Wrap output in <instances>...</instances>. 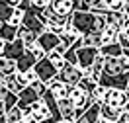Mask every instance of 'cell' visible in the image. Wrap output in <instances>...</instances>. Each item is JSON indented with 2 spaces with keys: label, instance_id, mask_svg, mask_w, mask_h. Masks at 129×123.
<instances>
[{
  "label": "cell",
  "instance_id": "ab89813d",
  "mask_svg": "<svg viewBox=\"0 0 129 123\" xmlns=\"http://www.w3.org/2000/svg\"><path fill=\"white\" fill-rule=\"evenodd\" d=\"M121 33H125V37H129V18H127V22L123 24V29H121Z\"/></svg>",
  "mask_w": 129,
  "mask_h": 123
},
{
  "label": "cell",
  "instance_id": "e0dca14e",
  "mask_svg": "<svg viewBox=\"0 0 129 123\" xmlns=\"http://www.w3.org/2000/svg\"><path fill=\"white\" fill-rule=\"evenodd\" d=\"M123 45H121L119 41H115V43H108V45H102L100 47V53L104 55V57H121L123 55Z\"/></svg>",
  "mask_w": 129,
  "mask_h": 123
},
{
  "label": "cell",
  "instance_id": "1f68e13d",
  "mask_svg": "<svg viewBox=\"0 0 129 123\" xmlns=\"http://www.w3.org/2000/svg\"><path fill=\"white\" fill-rule=\"evenodd\" d=\"M102 0H78V10H86V12H92V10L100 6Z\"/></svg>",
  "mask_w": 129,
  "mask_h": 123
},
{
  "label": "cell",
  "instance_id": "277c9868",
  "mask_svg": "<svg viewBox=\"0 0 129 123\" xmlns=\"http://www.w3.org/2000/svg\"><path fill=\"white\" fill-rule=\"evenodd\" d=\"M57 78L61 82H64V84H69V86H78L80 80L84 78V70H82L80 66L67 63V65L59 70V76H57Z\"/></svg>",
  "mask_w": 129,
  "mask_h": 123
},
{
  "label": "cell",
  "instance_id": "52a82bcc",
  "mask_svg": "<svg viewBox=\"0 0 129 123\" xmlns=\"http://www.w3.org/2000/svg\"><path fill=\"white\" fill-rule=\"evenodd\" d=\"M129 102V92L127 90H117V88H108V94H106L104 104L113 107H125V104Z\"/></svg>",
  "mask_w": 129,
  "mask_h": 123
},
{
  "label": "cell",
  "instance_id": "f6af8a7d",
  "mask_svg": "<svg viewBox=\"0 0 129 123\" xmlns=\"http://www.w3.org/2000/svg\"><path fill=\"white\" fill-rule=\"evenodd\" d=\"M61 123H63V121H61Z\"/></svg>",
  "mask_w": 129,
  "mask_h": 123
},
{
  "label": "cell",
  "instance_id": "484cf974",
  "mask_svg": "<svg viewBox=\"0 0 129 123\" xmlns=\"http://www.w3.org/2000/svg\"><path fill=\"white\" fill-rule=\"evenodd\" d=\"M14 14V6L10 4L8 0H0V20L2 22H8Z\"/></svg>",
  "mask_w": 129,
  "mask_h": 123
},
{
  "label": "cell",
  "instance_id": "8992f818",
  "mask_svg": "<svg viewBox=\"0 0 129 123\" xmlns=\"http://www.w3.org/2000/svg\"><path fill=\"white\" fill-rule=\"evenodd\" d=\"M100 84L106 88H117V90H127L129 74H100Z\"/></svg>",
  "mask_w": 129,
  "mask_h": 123
},
{
  "label": "cell",
  "instance_id": "ee69618b",
  "mask_svg": "<svg viewBox=\"0 0 129 123\" xmlns=\"http://www.w3.org/2000/svg\"><path fill=\"white\" fill-rule=\"evenodd\" d=\"M20 123H24V121H20Z\"/></svg>",
  "mask_w": 129,
  "mask_h": 123
},
{
  "label": "cell",
  "instance_id": "f35d334b",
  "mask_svg": "<svg viewBox=\"0 0 129 123\" xmlns=\"http://www.w3.org/2000/svg\"><path fill=\"white\" fill-rule=\"evenodd\" d=\"M2 113H6V106H4V96L0 94V115Z\"/></svg>",
  "mask_w": 129,
  "mask_h": 123
},
{
  "label": "cell",
  "instance_id": "f546056e",
  "mask_svg": "<svg viewBox=\"0 0 129 123\" xmlns=\"http://www.w3.org/2000/svg\"><path fill=\"white\" fill-rule=\"evenodd\" d=\"M27 51H29V53H31V55L37 59V61H41V59H45V57H47V51L43 49L39 43H33L31 47H27Z\"/></svg>",
  "mask_w": 129,
  "mask_h": 123
},
{
  "label": "cell",
  "instance_id": "e575fe53",
  "mask_svg": "<svg viewBox=\"0 0 129 123\" xmlns=\"http://www.w3.org/2000/svg\"><path fill=\"white\" fill-rule=\"evenodd\" d=\"M24 123H39V121H37L31 113H25V115H24Z\"/></svg>",
  "mask_w": 129,
  "mask_h": 123
},
{
  "label": "cell",
  "instance_id": "9c48e42d",
  "mask_svg": "<svg viewBox=\"0 0 129 123\" xmlns=\"http://www.w3.org/2000/svg\"><path fill=\"white\" fill-rule=\"evenodd\" d=\"M18 96H20V100H18V106L24 109V113H29V107H31V104H35L37 100H41V96H39L35 90H33L31 86L24 88V90L18 94Z\"/></svg>",
  "mask_w": 129,
  "mask_h": 123
},
{
  "label": "cell",
  "instance_id": "7c38bea8",
  "mask_svg": "<svg viewBox=\"0 0 129 123\" xmlns=\"http://www.w3.org/2000/svg\"><path fill=\"white\" fill-rule=\"evenodd\" d=\"M25 51H27V47H25V43L20 37L14 41H8L6 43V51H4V57L6 59H12V61H18V59L24 55Z\"/></svg>",
  "mask_w": 129,
  "mask_h": 123
},
{
  "label": "cell",
  "instance_id": "5b68a950",
  "mask_svg": "<svg viewBox=\"0 0 129 123\" xmlns=\"http://www.w3.org/2000/svg\"><path fill=\"white\" fill-rule=\"evenodd\" d=\"M33 70L37 72L39 80H43L45 84H49L51 80H55L57 76H59V68H57V66L53 65L47 57L41 59V61H37V65H35V68H33Z\"/></svg>",
  "mask_w": 129,
  "mask_h": 123
},
{
  "label": "cell",
  "instance_id": "6da1fadb",
  "mask_svg": "<svg viewBox=\"0 0 129 123\" xmlns=\"http://www.w3.org/2000/svg\"><path fill=\"white\" fill-rule=\"evenodd\" d=\"M69 24L73 25L80 35L96 31V14L94 12H86V10H76L73 16L69 18Z\"/></svg>",
  "mask_w": 129,
  "mask_h": 123
},
{
  "label": "cell",
  "instance_id": "d6a6232c",
  "mask_svg": "<svg viewBox=\"0 0 129 123\" xmlns=\"http://www.w3.org/2000/svg\"><path fill=\"white\" fill-rule=\"evenodd\" d=\"M29 2H31L33 8H37V10H45L47 6H51V0H29Z\"/></svg>",
  "mask_w": 129,
  "mask_h": 123
},
{
  "label": "cell",
  "instance_id": "4dcf8cb0",
  "mask_svg": "<svg viewBox=\"0 0 129 123\" xmlns=\"http://www.w3.org/2000/svg\"><path fill=\"white\" fill-rule=\"evenodd\" d=\"M18 100H20V96H18V94H14V92H6V96H4V106H6V111L18 106Z\"/></svg>",
  "mask_w": 129,
  "mask_h": 123
},
{
  "label": "cell",
  "instance_id": "2e32d148",
  "mask_svg": "<svg viewBox=\"0 0 129 123\" xmlns=\"http://www.w3.org/2000/svg\"><path fill=\"white\" fill-rule=\"evenodd\" d=\"M16 65H18V72H29V70H33L35 68V65H37V59L33 57L29 51H25L22 57L16 61Z\"/></svg>",
  "mask_w": 129,
  "mask_h": 123
},
{
  "label": "cell",
  "instance_id": "8d00e7d4",
  "mask_svg": "<svg viewBox=\"0 0 129 123\" xmlns=\"http://www.w3.org/2000/svg\"><path fill=\"white\" fill-rule=\"evenodd\" d=\"M117 123H129V113L123 109V113H121V117H119V121Z\"/></svg>",
  "mask_w": 129,
  "mask_h": 123
},
{
  "label": "cell",
  "instance_id": "603a6c76",
  "mask_svg": "<svg viewBox=\"0 0 129 123\" xmlns=\"http://www.w3.org/2000/svg\"><path fill=\"white\" fill-rule=\"evenodd\" d=\"M119 29L117 27H112V25H108L104 31H102V41H104V45H108V43H115L117 41V37H119Z\"/></svg>",
  "mask_w": 129,
  "mask_h": 123
},
{
  "label": "cell",
  "instance_id": "30bf717a",
  "mask_svg": "<svg viewBox=\"0 0 129 123\" xmlns=\"http://www.w3.org/2000/svg\"><path fill=\"white\" fill-rule=\"evenodd\" d=\"M37 43H39L41 47L47 51V55H49L51 51H55L57 47L61 45V35H59V33H53V31H49V29H47V31H43L39 37H37Z\"/></svg>",
  "mask_w": 129,
  "mask_h": 123
},
{
  "label": "cell",
  "instance_id": "60d3db41",
  "mask_svg": "<svg viewBox=\"0 0 129 123\" xmlns=\"http://www.w3.org/2000/svg\"><path fill=\"white\" fill-rule=\"evenodd\" d=\"M8 2L12 4V6H14V8H18V6H20V4L24 2V0H8Z\"/></svg>",
  "mask_w": 129,
  "mask_h": 123
},
{
  "label": "cell",
  "instance_id": "ac0fdd59",
  "mask_svg": "<svg viewBox=\"0 0 129 123\" xmlns=\"http://www.w3.org/2000/svg\"><path fill=\"white\" fill-rule=\"evenodd\" d=\"M121 113H123L121 107H113V106H108V104H102V117L108 119V121L117 123L119 117H121Z\"/></svg>",
  "mask_w": 129,
  "mask_h": 123
},
{
  "label": "cell",
  "instance_id": "5bb4252c",
  "mask_svg": "<svg viewBox=\"0 0 129 123\" xmlns=\"http://www.w3.org/2000/svg\"><path fill=\"white\" fill-rule=\"evenodd\" d=\"M47 88H49V92H51L57 100H61V98H69V94H71V88H73V86H69V84L61 82L59 78H55V80H51L47 84Z\"/></svg>",
  "mask_w": 129,
  "mask_h": 123
},
{
  "label": "cell",
  "instance_id": "8fae6325",
  "mask_svg": "<svg viewBox=\"0 0 129 123\" xmlns=\"http://www.w3.org/2000/svg\"><path fill=\"white\" fill-rule=\"evenodd\" d=\"M51 8L55 10V12H59L61 16L71 18L78 10V4L74 0H51Z\"/></svg>",
  "mask_w": 129,
  "mask_h": 123
},
{
  "label": "cell",
  "instance_id": "ffe728a7",
  "mask_svg": "<svg viewBox=\"0 0 129 123\" xmlns=\"http://www.w3.org/2000/svg\"><path fill=\"white\" fill-rule=\"evenodd\" d=\"M14 72H18L16 61L0 57V78H6V76H10V74H14Z\"/></svg>",
  "mask_w": 129,
  "mask_h": 123
},
{
  "label": "cell",
  "instance_id": "ba28073f",
  "mask_svg": "<svg viewBox=\"0 0 129 123\" xmlns=\"http://www.w3.org/2000/svg\"><path fill=\"white\" fill-rule=\"evenodd\" d=\"M4 82H6L8 92H14V94H20L24 88H27V86H29V82H27V78H25L24 72H14V74H10V76H6V78H4Z\"/></svg>",
  "mask_w": 129,
  "mask_h": 123
},
{
  "label": "cell",
  "instance_id": "9a60e30c",
  "mask_svg": "<svg viewBox=\"0 0 129 123\" xmlns=\"http://www.w3.org/2000/svg\"><path fill=\"white\" fill-rule=\"evenodd\" d=\"M57 104H59V111L63 115V119H78L76 107H74L71 98H61V100H57Z\"/></svg>",
  "mask_w": 129,
  "mask_h": 123
},
{
  "label": "cell",
  "instance_id": "7402d4cb",
  "mask_svg": "<svg viewBox=\"0 0 129 123\" xmlns=\"http://www.w3.org/2000/svg\"><path fill=\"white\" fill-rule=\"evenodd\" d=\"M18 37L25 43V47H31L33 43H37V37H39V35L33 33V31H29L25 25H20V27H18Z\"/></svg>",
  "mask_w": 129,
  "mask_h": 123
},
{
  "label": "cell",
  "instance_id": "b9f144b4",
  "mask_svg": "<svg viewBox=\"0 0 129 123\" xmlns=\"http://www.w3.org/2000/svg\"><path fill=\"white\" fill-rule=\"evenodd\" d=\"M0 123H8V119H6V113L0 115Z\"/></svg>",
  "mask_w": 129,
  "mask_h": 123
},
{
  "label": "cell",
  "instance_id": "7a4b0ae2",
  "mask_svg": "<svg viewBox=\"0 0 129 123\" xmlns=\"http://www.w3.org/2000/svg\"><path fill=\"white\" fill-rule=\"evenodd\" d=\"M41 20H43V24L47 25L49 31L59 33V35H61V33L64 31V27L69 25V18L61 16V14L55 12L51 6H47L45 10H41Z\"/></svg>",
  "mask_w": 129,
  "mask_h": 123
},
{
  "label": "cell",
  "instance_id": "83f0119b",
  "mask_svg": "<svg viewBox=\"0 0 129 123\" xmlns=\"http://www.w3.org/2000/svg\"><path fill=\"white\" fill-rule=\"evenodd\" d=\"M106 94H108V88L106 86H102V84H98L96 88L92 90V102H98V104H104V100H106Z\"/></svg>",
  "mask_w": 129,
  "mask_h": 123
},
{
  "label": "cell",
  "instance_id": "836d02e7",
  "mask_svg": "<svg viewBox=\"0 0 129 123\" xmlns=\"http://www.w3.org/2000/svg\"><path fill=\"white\" fill-rule=\"evenodd\" d=\"M25 78H27V82H29V84H33V82L39 80V76H37V72H35V70H29V72H25Z\"/></svg>",
  "mask_w": 129,
  "mask_h": 123
},
{
  "label": "cell",
  "instance_id": "74e56055",
  "mask_svg": "<svg viewBox=\"0 0 129 123\" xmlns=\"http://www.w3.org/2000/svg\"><path fill=\"white\" fill-rule=\"evenodd\" d=\"M6 43H8V41L0 39V57H4V51H6Z\"/></svg>",
  "mask_w": 129,
  "mask_h": 123
},
{
  "label": "cell",
  "instance_id": "d4e9b609",
  "mask_svg": "<svg viewBox=\"0 0 129 123\" xmlns=\"http://www.w3.org/2000/svg\"><path fill=\"white\" fill-rule=\"evenodd\" d=\"M6 119H8V123H20V121H24V109H22L20 106L8 109V111H6Z\"/></svg>",
  "mask_w": 129,
  "mask_h": 123
},
{
  "label": "cell",
  "instance_id": "f1b7e54d",
  "mask_svg": "<svg viewBox=\"0 0 129 123\" xmlns=\"http://www.w3.org/2000/svg\"><path fill=\"white\" fill-rule=\"evenodd\" d=\"M24 18H25V10L22 8H14V14H12V18L8 20V24L16 25V27H20V25L24 24Z\"/></svg>",
  "mask_w": 129,
  "mask_h": 123
},
{
  "label": "cell",
  "instance_id": "d590c367",
  "mask_svg": "<svg viewBox=\"0 0 129 123\" xmlns=\"http://www.w3.org/2000/svg\"><path fill=\"white\" fill-rule=\"evenodd\" d=\"M6 92H8V88H6V82H4V78H0V94H2V96H6Z\"/></svg>",
  "mask_w": 129,
  "mask_h": 123
},
{
  "label": "cell",
  "instance_id": "44dd1931",
  "mask_svg": "<svg viewBox=\"0 0 129 123\" xmlns=\"http://www.w3.org/2000/svg\"><path fill=\"white\" fill-rule=\"evenodd\" d=\"M82 39V45L84 47H102L104 45V41H102V33H98V31H92V33H86V35H82L80 37Z\"/></svg>",
  "mask_w": 129,
  "mask_h": 123
},
{
  "label": "cell",
  "instance_id": "cb8c5ba5",
  "mask_svg": "<svg viewBox=\"0 0 129 123\" xmlns=\"http://www.w3.org/2000/svg\"><path fill=\"white\" fill-rule=\"evenodd\" d=\"M47 59H49V61H51V63H53V65L57 66V68H59V70H61V68H63V66L67 65V59H64V55H63V53H61L59 49L51 51V53L47 55Z\"/></svg>",
  "mask_w": 129,
  "mask_h": 123
},
{
  "label": "cell",
  "instance_id": "4fadbf2b",
  "mask_svg": "<svg viewBox=\"0 0 129 123\" xmlns=\"http://www.w3.org/2000/svg\"><path fill=\"white\" fill-rule=\"evenodd\" d=\"M100 117H102V104L92 102V104L88 106V109L76 119V123H98Z\"/></svg>",
  "mask_w": 129,
  "mask_h": 123
},
{
  "label": "cell",
  "instance_id": "7bdbcfd3",
  "mask_svg": "<svg viewBox=\"0 0 129 123\" xmlns=\"http://www.w3.org/2000/svg\"><path fill=\"white\" fill-rule=\"evenodd\" d=\"M123 109H125V111H127V113H129V102H127V104H125V107H123Z\"/></svg>",
  "mask_w": 129,
  "mask_h": 123
},
{
  "label": "cell",
  "instance_id": "d6986e66",
  "mask_svg": "<svg viewBox=\"0 0 129 123\" xmlns=\"http://www.w3.org/2000/svg\"><path fill=\"white\" fill-rule=\"evenodd\" d=\"M106 20H108V25H112V27H117V29H123V24L127 22V16L123 14V12H108L106 14Z\"/></svg>",
  "mask_w": 129,
  "mask_h": 123
},
{
  "label": "cell",
  "instance_id": "4316f807",
  "mask_svg": "<svg viewBox=\"0 0 129 123\" xmlns=\"http://www.w3.org/2000/svg\"><path fill=\"white\" fill-rule=\"evenodd\" d=\"M102 2L110 12H123L125 4H127V0H102Z\"/></svg>",
  "mask_w": 129,
  "mask_h": 123
},
{
  "label": "cell",
  "instance_id": "3957f363",
  "mask_svg": "<svg viewBox=\"0 0 129 123\" xmlns=\"http://www.w3.org/2000/svg\"><path fill=\"white\" fill-rule=\"evenodd\" d=\"M69 98L73 100L78 117H80V115L88 109V106L92 104V96H90V92H86L84 88H80V86H73V88H71V94H69Z\"/></svg>",
  "mask_w": 129,
  "mask_h": 123
}]
</instances>
